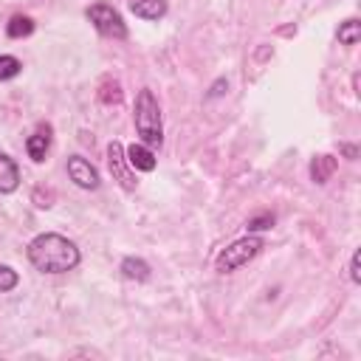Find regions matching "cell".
Wrapping results in <instances>:
<instances>
[{
    "mask_svg": "<svg viewBox=\"0 0 361 361\" xmlns=\"http://www.w3.org/2000/svg\"><path fill=\"white\" fill-rule=\"evenodd\" d=\"M25 254H28V262L42 274H68L82 262L76 243L68 240L65 234H56V231L37 234L28 243Z\"/></svg>",
    "mask_w": 361,
    "mask_h": 361,
    "instance_id": "cell-1",
    "label": "cell"
},
{
    "mask_svg": "<svg viewBox=\"0 0 361 361\" xmlns=\"http://www.w3.org/2000/svg\"><path fill=\"white\" fill-rule=\"evenodd\" d=\"M133 121H135V133L141 138V144H147L149 149L161 147L164 144V124H161V104L155 99V93L149 87H141L138 96H135V113H133Z\"/></svg>",
    "mask_w": 361,
    "mask_h": 361,
    "instance_id": "cell-2",
    "label": "cell"
},
{
    "mask_svg": "<svg viewBox=\"0 0 361 361\" xmlns=\"http://www.w3.org/2000/svg\"><path fill=\"white\" fill-rule=\"evenodd\" d=\"M262 248H265L262 237H257V234H245V237L234 240L231 245H226V248L217 254V262H214V265H217L220 274H231V271H237L240 265L251 262Z\"/></svg>",
    "mask_w": 361,
    "mask_h": 361,
    "instance_id": "cell-3",
    "label": "cell"
},
{
    "mask_svg": "<svg viewBox=\"0 0 361 361\" xmlns=\"http://www.w3.org/2000/svg\"><path fill=\"white\" fill-rule=\"evenodd\" d=\"M87 20H90L93 28H96L99 34H104V37H113V39H124V37H127V25H124L121 14H118L113 6H107V3H93V6L87 8Z\"/></svg>",
    "mask_w": 361,
    "mask_h": 361,
    "instance_id": "cell-4",
    "label": "cell"
},
{
    "mask_svg": "<svg viewBox=\"0 0 361 361\" xmlns=\"http://www.w3.org/2000/svg\"><path fill=\"white\" fill-rule=\"evenodd\" d=\"M107 166H110V175L113 180H118V186L124 192H133L138 186L135 175H133V166L127 164V155H124V147L118 141H110L107 144Z\"/></svg>",
    "mask_w": 361,
    "mask_h": 361,
    "instance_id": "cell-5",
    "label": "cell"
},
{
    "mask_svg": "<svg viewBox=\"0 0 361 361\" xmlns=\"http://www.w3.org/2000/svg\"><path fill=\"white\" fill-rule=\"evenodd\" d=\"M68 178L79 186V189H99L102 178H99V169L85 158V155H68Z\"/></svg>",
    "mask_w": 361,
    "mask_h": 361,
    "instance_id": "cell-6",
    "label": "cell"
},
{
    "mask_svg": "<svg viewBox=\"0 0 361 361\" xmlns=\"http://www.w3.org/2000/svg\"><path fill=\"white\" fill-rule=\"evenodd\" d=\"M48 149H51V127H48V124H39V127L25 138V152H28V158H31L34 164H42L45 155H48Z\"/></svg>",
    "mask_w": 361,
    "mask_h": 361,
    "instance_id": "cell-7",
    "label": "cell"
},
{
    "mask_svg": "<svg viewBox=\"0 0 361 361\" xmlns=\"http://www.w3.org/2000/svg\"><path fill=\"white\" fill-rule=\"evenodd\" d=\"M124 155H127V164H130L135 172H152L155 164H158L155 152H152L147 144H130V147L124 149Z\"/></svg>",
    "mask_w": 361,
    "mask_h": 361,
    "instance_id": "cell-8",
    "label": "cell"
},
{
    "mask_svg": "<svg viewBox=\"0 0 361 361\" xmlns=\"http://www.w3.org/2000/svg\"><path fill=\"white\" fill-rule=\"evenodd\" d=\"M17 186H20V166L14 164V158L0 152V195H11Z\"/></svg>",
    "mask_w": 361,
    "mask_h": 361,
    "instance_id": "cell-9",
    "label": "cell"
},
{
    "mask_svg": "<svg viewBox=\"0 0 361 361\" xmlns=\"http://www.w3.org/2000/svg\"><path fill=\"white\" fill-rule=\"evenodd\" d=\"M166 8V0H130V11L141 20H161Z\"/></svg>",
    "mask_w": 361,
    "mask_h": 361,
    "instance_id": "cell-10",
    "label": "cell"
},
{
    "mask_svg": "<svg viewBox=\"0 0 361 361\" xmlns=\"http://www.w3.org/2000/svg\"><path fill=\"white\" fill-rule=\"evenodd\" d=\"M336 166H338V161H336L333 155H316V158L310 161V180H313V183H327V180L333 178Z\"/></svg>",
    "mask_w": 361,
    "mask_h": 361,
    "instance_id": "cell-11",
    "label": "cell"
},
{
    "mask_svg": "<svg viewBox=\"0 0 361 361\" xmlns=\"http://www.w3.org/2000/svg\"><path fill=\"white\" fill-rule=\"evenodd\" d=\"M121 274H124L127 279L147 282V279H149V274H152V268H149V262H147V259H141V257H124V259H121Z\"/></svg>",
    "mask_w": 361,
    "mask_h": 361,
    "instance_id": "cell-12",
    "label": "cell"
},
{
    "mask_svg": "<svg viewBox=\"0 0 361 361\" xmlns=\"http://www.w3.org/2000/svg\"><path fill=\"white\" fill-rule=\"evenodd\" d=\"M121 99H124L121 82L113 79V76H104L102 85H99V102L102 104H121Z\"/></svg>",
    "mask_w": 361,
    "mask_h": 361,
    "instance_id": "cell-13",
    "label": "cell"
},
{
    "mask_svg": "<svg viewBox=\"0 0 361 361\" xmlns=\"http://www.w3.org/2000/svg\"><path fill=\"white\" fill-rule=\"evenodd\" d=\"M6 34L11 39H23V37H31L34 34V20L25 17V14H14L8 23H6Z\"/></svg>",
    "mask_w": 361,
    "mask_h": 361,
    "instance_id": "cell-14",
    "label": "cell"
},
{
    "mask_svg": "<svg viewBox=\"0 0 361 361\" xmlns=\"http://www.w3.org/2000/svg\"><path fill=\"white\" fill-rule=\"evenodd\" d=\"M358 39H361V23H358L355 17L344 20V23L338 25V42H341V45H358Z\"/></svg>",
    "mask_w": 361,
    "mask_h": 361,
    "instance_id": "cell-15",
    "label": "cell"
},
{
    "mask_svg": "<svg viewBox=\"0 0 361 361\" xmlns=\"http://www.w3.org/2000/svg\"><path fill=\"white\" fill-rule=\"evenodd\" d=\"M20 71H23V62H20L17 56L0 54V82H8V79H14V76H20Z\"/></svg>",
    "mask_w": 361,
    "mask_h": 361,
    "instance_id": "cell-16",
    "label": "cell"
},
{
    "mask_svg": "<svg viewBox=\"0 0 361 361\" xmlns=\"http://www.w3.org/2000/svg\"><path fill=\"white\" fill-rule=\"evenodd\" d=\"M20 285V274L11 265H0V293H8Z\"/></svg>",
    "mask_w": 361,
    "mask_h": 361,
    "instance_id": "cell-17",
    "label": "cell"
},
{
    "mask_svg": "<svg viewBox=\"0 0 361 361\" xmlns=\"http://www.w3.org/2000/svg\"><path fill=\"white\" fill-rule=\"evenodd\" d=\"M271 226H274V214L262 212V214H257V217H251V220L245 223V231H248V234H257V231H268Z\"/></svg>",
    "mask_w": 361,
    "mask_h": 361,
    "instance_id": "cell-18",
    "label": "cell"
},
{
    "mask_svg": "<svg viewBox=\"0 0 361 361\" xmlns=\"http://www.w3.org/2000/svg\"><path fill=\"white\" fill-rule=\"evenodd\" d=\"M350 279L355 285L361 282V274H358V251H353V257H350Z\"/></svg>",
    "mask_w": 361,
    "mask_h": 361,
    "instance_id": "cell-19",
    "label": "cell"
},
{
    "mask_svg": "<svg viewBox=\"0 0 361 361\" xmlns=\"http://www.w3.org/2000/svg\"><path fill=\"white\" fill-rule=\"evenodd\" d=\"M338 149L344 152V158H350V161H355L358 158V147L355 144H338Z\"/></svg>",
    "mask_w": 361,
    "mask_h": 361,
    "instance_id": "cell-20",
    "label": "cell"
},
{
    "mask_svg": "<svg viewBox=\"0 0 361 361\" xmlns=\"http://www.w3.org/2000/svg\"><path fill=\"white\" fill-rule=\"evenodd\" d=\"M223 87H226V82H223V79H217V82H214V87H212V93H209V96H220V93H223Z\"/></svg>",
    "mask_w": 361,
    "mask_h": 361,
    "instance_id": "cell-21",
    "label": "cell"
}]
</instances>
